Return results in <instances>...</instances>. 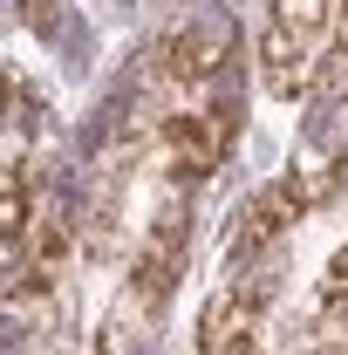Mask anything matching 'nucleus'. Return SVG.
<instances>
[{
    "instance_id": "obj_1",
    "label": "nucleus",
    "mask_w": 348,
    "mask_h": 355,
    "mask_svg": "<svg viewBox=\"0 0 348 355\" xmlns=\"http://www.w3.org/2000/svg\"><path fill=\"white\" fill-rule=\"evenodd\" d=\"M342 21H348L342 0H273L266 7V28H260V83H266V96L301 103L307 89L321 83L335 42H342Z\"/></svg>"
},
{
    "instance_id": "obj_2",
    "label": "nucleus",
    "mask_w": 348,
    "mask_h": 355,
    "mask_svg": "<svg viewBox=\"0 0 348 355\" xmlns=\"http://www.w3.org/2000/svg\"><path fill=\"white\" fill-rule=\"evenodd\" d=\"M273 287H280V253L232 266V273L212 287V301L198 308V355H253L260 349Z\"/></svg>"
},
{
    "instance_id": "obj_3",
    "label": "nucleus",
    "mask_w": 348,
    "mask_h": 355,
    "mask_svg": "<svg viewBox=\"0 0 348 355\" xmlns=\"http://www.w3.org/2000/svg\"><path fill=\"white\" fill-rule=\"evenodd\" d=\"M232 137H239L232 103L164 116V164H171V178H212L218 164H225V150H232Z\"/></svg>"
},
{
    "instance_id": "obj_6",
    "label": "nucleus",
    "mask_w": 348,
    "mask_h": 355,
    "mask_svg": "<svg viewBox=\"0 0 348 355\" xmlns=\"http://www.w3.org/2000/svg\"><path fill=\"white\" fill-rule=\"evenodd\" d=\"M157 308H164V301H150L143 287H123V294H116V308L103 314V342H96V349H103V355H143Z\"/></svg>"
},
{
    "instance_id": "obj_5",
    "label": "nucleus",
    "mask_w": 348,
    "mask_h": 355,
    "mask_svg": "<svg viewBox=\"0 0 348 355\" xmlns=\"http://www.w3.org/2000/svg\"><path fill=\"white\" fill-rule=\"evenodd\" d=\"M328 184H301V178H280V184H266L260 198L239 212V232H232V266L239 260H266L273 246H280V232L287 225H301V212L321 198Z\"/></svg>"
},
{
    "instance_id": "obj_4",
    "label": "nucleus",
    "mask_w": 348,
    "mask_h": 355,
    "mask_svg": "<svg viewBox=\"0 0 348 355\" xmlns=\"http://www.w3.org/2000/svg\"><path fill=\"white\" fill-rule=\"evenodd\" d=\"M232 55H239V21H232V7H191V14L177 21V35L164 42V69H171L177 83H212Z\"/></svg>"
},
{
    "instance_id": "obj_7",
    "label": "nucleus",
    "mask_w": 348,
    "mask_h": 355,
    "mask_svg": "<svg viewBox=\"0 0 348 355\" xmlns=\"http://www.w3.org/2000/svg\"><path fill=\"white\" fill-rule=\"evenodd\" d=\"M328 301H335V308L348 301V246L335 253V260H328Z\"/></svg>"
}]
</instances>
